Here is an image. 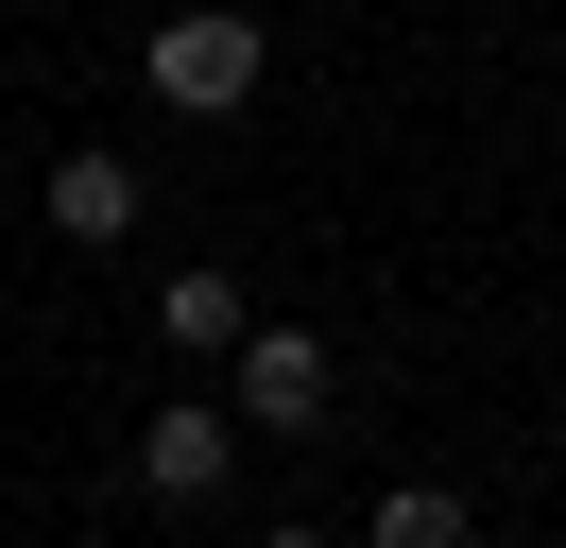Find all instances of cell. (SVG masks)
I'll return each mask as SVG.
<instances>
[{
	"label": "cell",
	"mask_w": 566,
	"mask_h": 548,
	"mask_svg": "<svg viewBox=\"0 0 566 548\" xmlns=\"http://www.w3.org/2000/svg\"><path fill=\"white\" fill-rule=\"evenodd\" d=\"M155 326H172L189 360H223V342H241V274H172V292H155Z\"/></svg>",
	"instance_id": "obj_5"
},
{
	"label": "cell",
	"mask_w": 566,
	"mask_h": 548,
	"mask_svg": "<svg viewBox=\"0 0 566 548\" xmlns=\"http://www.w3.org/2000/svg\"><path fill=\"white\" fill-rule=\"evenodd\" d=\"M447 531H463L447 479H395V497H378V548H447Z\"/></svg>",
	"instance_id": "obj_6"
},
{
	"label": "cell",
	"mask_w": 566,
	"mask_h": 548,
	"mask_svg": "<svg viewBox=\"0 0 566 548\" xmlns=\"http://www.w3.org/2000/svg\"><path fill=\"white\" fill-rule=\"evenodd\" d=\"M138 223V171L120 155H52V240H120Z\"/></svg>",
	"instance_id": "obj_4"
},
{
	"label": "cell",
	"mask_w": 566,
	"mask_h": 548,
	"mask_svg": "<svg viewBox=\"0 0 566 548\" xmlns=\"http://www.w3.org/2000/svg\"><path fill=\"white\" fill-rule=\"evenodd\" d=\"M155 103H172V120H241V103H258V68H275V34H258V18H155Z\"/></svg>",
	"instance_id": "obj_1"
},
{
	"label": "cell",
	"mask_w": 566,
	"mask_h": 548,
	"mask_svg": "<svg viewBox=\"0 0 566 548\" xmlns=\"http://www.w3.org/2000/svg\"><path fill=\"white\" fill-rule=\"evenodd\" d=\"M223 463H241V411H207V394H172V411H155V429H138V497H223Z\"/></svg>",
	"instance_id": "obj_2"
},
{
	"label": "cell",
	"mask_w": 566,
	"mask_h": 548,
	"mask_svg": "<svg viewBox=\"0 0 566 548\" xmlns=\"http://www.w3.org/2000/svg\"><path fill=\"white\" fill-rule=\"evenodd\" d=\"M241 411H258V429H310V411H326V342L310 326H241Z\"/></svg>",
	"instance_id": "obj_3"
},
{
	"label": "cell",
	"mask_w": 566,
	"mask_h": 548,
	"mask_svg": "<svg viewBox=\"0 0 566 548\" xmlns=\"http://www.w3.org/2000/svg\"><path fill=\"white\" fill-rule=\"evenodd\" d=\"M549 445H566V394H549Z\"/></svg>",
	"instance_id": "obj_7"
}]
</instances>
